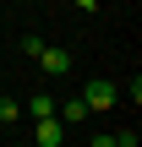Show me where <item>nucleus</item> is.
<instances>
[{"label":"nucleus","mask_w":142,"mask_h":147,"mask_svg":"<svg viewBox=\"0 0 142 147\" xmlns=\"http://www.w3.org/2000/svg\"><path fill=\"white\" fill-rule=\"evenodd\" d=\"M115 98H120V93H115V82H104V76H93V82L82 87V104H88V109H115Z\"/></svg>","instance_id":"nucleus-1"},{"label":"nucleus","mask_w":142,"mask_h":147,"mask_svg":"<svg viewBox=\"0 0 142 147\" xmlns=\"http://www.w3.org/2000/svg\"><path fill=\"white\" fill-rule=\"evenodd\" d=\"M38 65H44L49 76H66V71H71V55L55 49V44H44V49H38Z\"/></svg>","instance_id":"nucleus-2"},{"label":"nucleus","mask_w":142,"mask_h":147,"mask_svg":"<svg viewBox=\"0 0 142 147\" xmlns=\"http://www.w3.org/2000/svg\"><path fill=\"white\" fill-rule=\"evenodd\" d=\"M66 131H71V125H60L55 115H44V120H38V147H60V142H66Z\"/></svg>","instance_id":"nucleus-3"},{"label":"nucleus","mask_w":142,"mask_h":147,"mask_svg":"<svg viewBox=\"0 0 142 147\" xmlns=\"http://www.w3.org/2000/svg\"><path fill=\"white\" fill-rule=\"evenodd\" d=\"M55 104H60V98L38 93V98H27V115H33V120H44V115H55Z\"/></svg>","instance_id":"nucleus-4"},{"label":"nucleus","mask_w":142,"mask_h":147,"mask_svg":"<svg viewBox=\"0 0 142 147\" xmlns=\"http://www.w3.org/2000/svg\"><path fill=\"white\" fill-rule=\"evenodd\" d=\"M38 49H44V38H38V33H22V55H33V60H38Z\"/></svg>","instance_id":"nucleus-5"},{"label":"nucleus","mask_w":142,"mask_h":147,"mask_svg":"<svg viewBox=\"0 0 142 147\" xmlns=\"http://www.w3.org/2000/svg\"><path fill=\"white\" fill-rule=\"evenodd\" d=\"M16 115H22V104H11V98H0V125H11Z\"/></svg>","instance_id":"nucleus-6"},{"label":"nucleus","mask_w":142,"mask_h":147,"mask_svg":"<svg viewBox=\"0 0 142 147\" xmlns=\"http://www.w3.org/2000/svg\"><path fill=\"white\" fill-rule=\"evenodd\" d=\"M88 147H120V142H115V136H93Z\"/></svg>","instance_id":"nucleus-7"},{"label":"nucleus","mask_w":142,"mask_h":147,"mask_svg":"<svg viewBox=\"0 0 142 147\" xmlns=\"http://www.w3.org/2000/svg\"><path fill=\"white\" fill-rule=\"evenodd\" d=\"M77 5H82V11H93V5H99V0H77Z\"/></svg>","instance_id":"nucleus-8"}]
</instances>
